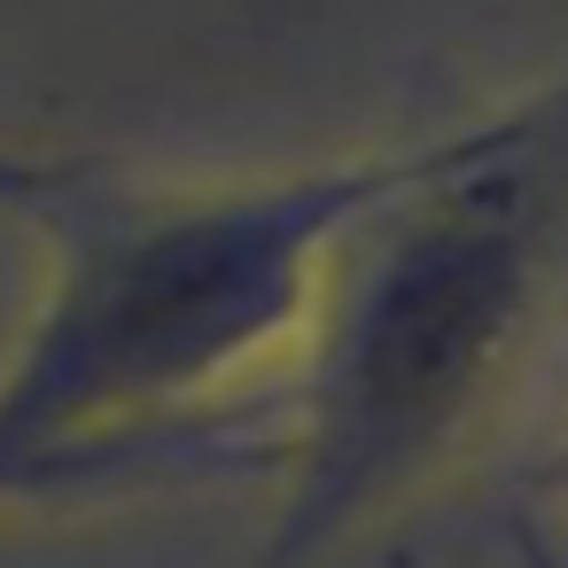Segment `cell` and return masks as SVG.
I'll return each mask as SVG.
<instances>
[{"label": "cell", "instance_id": "1", "mask_svg": "<svg viewBox=\"0 0 568 568\" xmlns=\"http://www.w3.org/2000/svg\"><path fill=\"white\" fill-rule=\"evenodd\" d=\"M568 288V79L436 133L327 257L296 327L281 514L250 568H320L413 498L521 382Z\"/></svg>", "mask_w": 568, "mask_h": 568}, {"label": "cell", "instance_id": "2", "mask_svg": "<svg viewBox=\"0 0 568 568\" xmlns=\"http://www.w3.org/2000/svg\"><path fill=\"white\" fill-rule=\"evenodd\" d=\"M428 141L203 195H55L48 288L0 366V498L265 459L242 420L180 413L296 343L335 242L428 164Z\"/></svg>", "mask_w": 568, "mask_h": 568}, {"label": "cell", "instance_id": "3", "mask_svg": "<svg viewBox=\"0 0 568 568\" xmlns=\"http://www.w3.org/2000/svg\"><path fill=\"white\" fill-rule=\"evenodd\" d=\"M537 490H545L552 506H568V436L545 452V467H537ZM521 552H529V568H560V552H552V545H537V537H521Z\"/></svg>", "mask_w": 568, "mask_h": 568}]
</instances>
